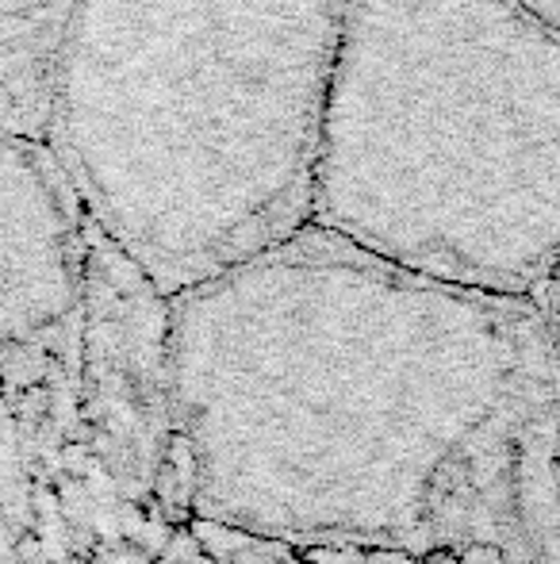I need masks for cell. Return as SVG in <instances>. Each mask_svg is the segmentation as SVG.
Returning <instances> with one entry per match:
<instances>
[{
  "label": "cell",
  "mask_w": 560,
  "mask_h": 564,
  "mask_svg": "<svg viewBox=\"0 0 560 564\" xmlns=\"http://www.w3.org/2000/svg\"><path fill=\"white\" fill-rule=\"evenodd\" d=\"M557 300L304 227L169 300L180 522L284 550L557 564Z\"/></svg>",
  "instance_id": "cell-1"
},
{
  "label": "cell",
  "mask_w": 560,
  "mask_h": 564,
  "mask_svg": "<svg viewBox=\"0 0 560 564\" xmlns=\"http://www.w3.org/2000/svg\"><path fill=\"white\" fill-rule=\"evenodd\" d=\"M342 0H69L43 142L165 300L288 242Z\"/></svg>",
  "instance_id": "cell-2"
},
{
  "label": "cell",
  "mask_w": 560,
  "mask_h": 564,
  "mask_svg": "<svg viewBox=\"0 0 560 564\" xmlns=\"http://www.w3.org/2000/svg\"><path fill=\"white\" fill-rule=\"evenodd\" d=\"M177 527L169 300L0 123V564H105Z\"/></svg>",
  "instance_id": "cell-4"
},
{
  "label": "cell",
  "mask_w": 560,
  "mask_h": 564,
  "mask_svg": "<svg viewBox=\"0 0 560 564\" xmlns=\"http://www.w3.org/2000/svg\"><path fill=\"white\" fill-rule=\"evenodd\" d=\"M307 227L457 289L557 300L553 23L526 0H342Z\"/></svg>",
  "instance_id": "cell-3"
},
{
  "label": "cell",
  "mask_w": 560,
  "mask_h": 564,
  "mask_svg": "<svg viewBox=\"0 0 560 564\" xmlns=\"http://www.w3.org/2000/svg\"><path fill=\"white\" fill-rule=\"evenodd\" d=\"M193 530V527H188ZM219 564H507L495 557H396V553H350V550H284V545L246 542V538L193 530Z\"/></svg>",
  "instance_id": "cell-6"
},
{
  "label": "cell",
  "mask_w": 560,
  "mask_h": 564,
  "mask_svg": "<svg viewBox=\"0 0 560 564\" xmlns=\"http://www.w3.org/2000/svg\"><path fill=\"white\" fill-rule=\"evenodd\" d=\"M105 564H219L216 553L200 542L188 527H177L173 534L157 538V542L142 545V550L120 553V557Z\"/></svg>",
  "instance_id": "cell-7"
},
{
  "label": "cell",
  "mask_w": 560,
  "mask_h": 564,
  "mask_svg": "<svg viewBox=\"0 0 560 564\" xmlns=\"http://www.w3.org/2000/svg\"><path fill=\"white\" fill-rule=\"evenodd\" d=\"M69 0H0V123L43 139L46 69Z\"/></svg>",
  "instance_id": "cell-5"
}]
</instances>
